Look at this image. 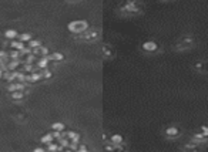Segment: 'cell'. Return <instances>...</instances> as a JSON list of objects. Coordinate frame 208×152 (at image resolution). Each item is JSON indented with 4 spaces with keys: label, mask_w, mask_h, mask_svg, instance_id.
Wrapping results in <instances>:
<instances>
[{
    "label": "cell",
    "mask_w": 208,
    "mask_h": 152,
    "mask_svg": "<svg viewBox=\"0 0 208 152\" xmlns=\"http://www.w3.org/2000/svg\"><path fill=\"white\" fill-rule=\"evenodd\" d=\"M87 27H89V24L84 20H74V21L69 23V30L71 33H83L87 30Z\"/></svg>",
    "instance_id": "obj_1"
},
{
    "label": "cell",
    "mask_w": 208,
    "mask_h": 152,
    "mask_svg": "<svg viewBox=\"0 0 208 152\" xmlns=\"http://www.w3.org/2000/svg\"><path fill=\"white\" fill-rule=\"evenodd\" d=\"M143 48L146 51H156L157 48H158V46H157V43L156 41H153V40H150V41H146L144 44H143Z\"/></svg>",
    "instance_id": "obj_2"
},
{
    "label": "cell",
    "mask_w": 208,
    "mask_h": 152,
    "mask_svg": "<svg viewBox=\"0 0 208 152\" xmlns=\"http://www.w3.org/2000/svg\"><path fill=\"white\" fill-rule=\"evenodd\" d=\"M49 61H50V57H49V55H44L42 60L37 61V67L39 68H46L47 64H49Z\"/></svg>",
    "instance_id": "obj_3"
},
{
    "label": "cell",
    "mask_w": 208,
    "mask_h": 152,
    "mask_svg": "<svg viewBox=\"0 0 208 152\" xmlns=\"http://www.w3.org/2000/svg\"><path fill=\"white\" fill-rule=\"evenodd\" d=\"M10 46H12V48H16V50L22 51V50L24 48V43H23V41H20V40H17V41H16V40H13Z\"/></svg>",
    "instance_id": "obj_4"
},
{
    "label": "cell",
    "mask_w": 208,
    "mask_h": 152,
    "mask_svg": "<svg viewBox=\"0 0 208 152\" xmlns=\"http://www.w3.org/2000/svg\"><path fill=\"white\" fill-rule=\"evenodd\" d=\"M17 90H24V83H16L9 85V91H17Z\"/></svg>",
    "instance_id": "obj_5"
},
{
    "label": "cell",
    "mask_w": 208,
    "mask_h": 152,
    "mask_svg": "<svg viewBox=\"0 0 208 152\" xmlns=\"http://www.w3.org/2000/svg\"><path fill=\"white\" fill-rule=\"evenodd\" d=\"M5 37L6 38H10V40H13V38H16V37H19V34H17V31L16 30H6V33H5Z\"/></svg>",
    "instance_id": "obj_6"
},
{
    "label": "cell",
    "mask_w": 208,
    "mask_h": 152,
    "mask_svg": "<svg viewBox=\"0 0 208 152\" xmlns=\"http://www.w3.org/2000/svg\"><path fill=\"white\" fill-rule=\"evenodd\" d=\"M43 77V74H40V73H32V75H29V77H26V80L27 81H39V80L42 78Z\"/></svg>",
    "instance_id": "obj_7"
},
{
    "label": "cell",
    "mask_w": 208,
    "mask_h": 152,
    "mask_svg": "<svg viewBox=\"0 0 208 152\" xmlns=\"http://www.w3.org/2000/svg\"><path fill=\"white\" fill-rule=\"evenodd\" d=\"M24 97L23 90H17V91H12V98L13 100H22Z\"/></svg>",
    "instance_id": "obj_8"
},
{
    "label": "cell",
    "mask_w": 208,
    "mask_h": 152,
    "mask_svg": "<svg viewBox=\"0 0 208 152\" xmlns=\"http://www.w3.org/2000/svg\"><path fill=\"white\" fill-rule=\"evenodd\" d=\"M166 134L168 135V137H175V135L178 134V129L175 128V127H170V128L166 129Z\"/></svg>",
    "instance_id": "obj_9"
},
{
    "label": "cell",
    "mask_w": 208,
    "mask_h": 152,
    "mask_svg": "<svg viewBox=\"0 0 208 152\" xmlns=\"http://www.w3.org/2000/svg\"><path fill=\"white\" fill-rule=\"evenodd\" d=\"M64 124H62V122H54V124L52 125V129H54V131H60V132H63L64 131Z\"/></svg>",
    "instance_id": "obj_10"
},
{
    "label": "cell",
    "mask_w": 208,
    "mask_h": 152,
    "mask_svg": "<svg viewBox=\"0 0 208 152\" xmlns=\"http://www.w3.org/2000/svg\"><path fill=\"white\" fill-rule=\"evenodd\" d=\"M49 57H50V60H53V61H62L63 58H64V55H63L62 53H54V54L49 55Z\"/></svg>",
    "instance_id": "obj_11"
},
{
    "label": "cell",
    "mask_w": 208,
    "mask_h": 152,
    "mask_svg": "<svg viewBox=\"0 0 208 152\" xmlns=\"http://www.w3.org/2000/svg\"><path fill=\"white\" fill-rule=\"evenodd\" d=\"M111 142H113L114 145H118V144L123 142V137H121V135H118V134L113 135V137H111Z\"/></svg>",
    "instance_id": "obj_12"
},
{
    "label": "cell",
    "mask_w": 208,
    "mask_h": 152,
    "mask_svg": "<svg viewBox=\"0 0 208 152\" xmlns=\"http://www.w3.org/2000/svg\"><path fill=\"white\" fill-rule=\"evenodd\" d=\"M53 141H54V137H53V135H43L42 137L43 144H52Z\"/></svg>",
    "instance_id": "obj_13"
},
{
    "label": "cell",
    "mask_w": 208,
    "mask_h": 152,
    "mask_svg": "<svg viewBox=\"0 0 208 152\" xmlns=\"http://www.w3.org/2000/svg\"><path fill=\"white\" fill-rule=\"evenodd\" d=\"M19 40H20V41H23V43H29L30 40H32V36L26 33V34H22V36H19Z\"/></svg>",
    "instance_id": "obj_14"
},
{
    "label": "cell",
    "mask_w": 208,
    "mask_h": 152,
    "mask_svg": "<svg viewBox=\"0 0 208 152\" xmlns=\"http://www.w3.org/2000/svg\"><path fill=\"white\" fill-rule=\"evenodd\" d=\"M67 137H69V139H71L74 144L79 142V135H77L76 132H69V134H67Z\"/></svg>",
    "instance_id": "obj_15"
},
{
    "label": "cell",
    "mask_w": 208,
    "mask_h": 152,
    "mask_svg": "<svg viewBox=\"0 0 208 152\" xmlns=\"http://www.w3.org/2000/svg\"><path fill=\"white\" fill-rule=\"evenodd\" d=\"M29 46H30V48H39V47H40V41H37V40H30V41H29Z\"/></svg>",
    "instance_id": "obj_16"
},
{
    "label": "cell",
    "mask_w": 208,
    "mask_h": 152,
    "mask_svg": "<svg viewBox=\"0 0 208 152\" xmlns=\"http://www.w3.org/2000/svg\"><path fill=\"white\" fill-rule=\"evenodd\" d=\"M19 63L20 61L19 60H13V61H10L9 63V70H14L17 65H19Z\"/></svg>",
    "instance_id": "obj_17"
},
{
    "label": "cell",
    "mask_w": 208,
    "mask_h": 152,
    "mask_svg": "<svg viewBox=\"0 0 208 152\" xmlns=\"http://www.w3.org/2000/svg\"><path fill=\"white\" fill-rule=\"evenodd\" d=\"M39 54L47 55L49 54V50H47V48H44V47H39Z\"/></svg>",
    "instance_id": "obj_18"
},
{
    "label": "cell",
    "mask_w": 208,
    "mask_h": 152,
    "mask_svg": "<svg viewBox=\"0 0 208 152\" xmlns=\"http://www.w3.org/2000/svg\"><path fill=\"white\" fill-rule=\"evenodd\" d=\"M52 75H53V74H52V71H50V70H44V71H43V77H46V78H50Z\"/></svg>",
    "instance_id": "obj_19"
},
{
    "label": "cell",
    "mask_w": 208,
    "mask_h": 152,
    "mask_svg": "<svg viewBox=\"0 0 208 152\" xmlns=\"http://www.w3.org/2000/svg\"><path fill=\"white\" fill-rule=\"evenodd\" d=\"M34 55H36V54H34ZM34 55H29V57H27V61H26V63H29V64L34 63V60H36V57H34Z\"/></svg>",
    "instance_id": "obj_20"
},
{
    "label": "cell",
    "mask_w": 208,
    "mask_h": 152,
    "mask_svg": "<svg viewBox=\"0 0 208 152\" xmlns=\"http://www.w3.org/2000/svg\"><path fill=\"white\" fill-rule=\"evenodd\" d=\"M17 57H19V53H17V51H13V53H12V58L17 60Z\"/></svg>",
    "instance_id": "obj_21"
},
{
    "label": "cell",
    "mask_w": 208,
    "mask_h": 152,
    "mask_svg": "<svg viewBox=\"0 0 208 152\" xmlns=\"http://www.w3.org/2000/svg\"><path fill=\"white\" fill-rule=\"evenodd\" d=\"M203 134L207 137L208 135V127H203Z\"/></svg>",
    "instance_id": "obj_22"
},
{
    "label": "cell",
    "mask_w": 208,
    "mask_h": 152,
    "mask_svg": "<svg viewBox=\"0 0 208 152\" xmlns=\"http://www.w3.org/2000/svg\"><path fill=\"white\" fill-rule=\"evenodd\" d=\"M79 151H87V148H86L84 145H80V148H79Z\"/></svg>",
    "instance_id": "obj_23"
},
{
    "label": "cell",
    "mask_w": 208,
    "mask_h": 152,
    "mask_svg": "<svg viewBox=\"0 0 208 152\" xmlns=\"http://www.w3.org/2000/svg\"><path fill=\"white\" fill-rule=\"evenodd\" d=\"M96 36H97V34H96V33H90V34H89V38H94Z\"/></svg>",
    "instance_id": "obj_24"
},
{
    "label": "cell",
    "mask_w": 208,
    "mask_h": 152,
    "mask_svg": "<svg viewBox=\"0 0 208 152\" xmlns=\"http://www.w3.org/2000/svg\"><path fill=\"white\" fill-rule=\"evenodd\" d=\"M34 151H36V152H43V151H44V149H43V148H36Z\"/></svg>",
    "instance_id": "obj_25"
},
{
    "label": "cell",
    "mask_w": 208,
    "mask_h": 152,
    "mask_svg": "<svg viewBox=\"0 0 208 152\" xmlns=\"http://www.w3.org/2000/svg\"><path fill=\"white\" fill-rule=\"evenodd\" d=\"M3 75H5V74H3V71H2V68H0V78H2Z\"/></svg>",
    "instance_id": "obj_26"
}]
</instances>
